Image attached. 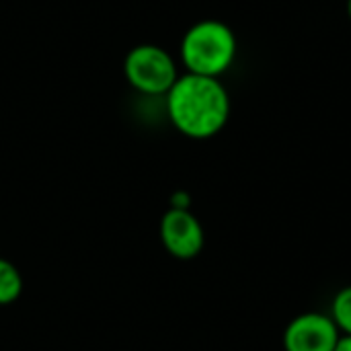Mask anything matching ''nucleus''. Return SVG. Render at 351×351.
I'll use <instances>...</instances> for the list:
<instances>
[{"label":"nucleus","mask_w":351,"mask_h":351,"mask_svg":"<svg viewBox=\"0 0 351 351\" xmlns=\"http://www.w3.org/2000/svg\"><path fill=\"white\" fill-rule=\"evenodd\" d=\"M160 239L177 259H193L204 249V228L187 208H173L162 216Z\"/></svg>","instance_id":"5"},{"label":"nucleus","mask_w":351,"mask_h":351,"mask_svg":"<svg viewBox=\"0 0 351 351\" xmlns=\"http://www.w3.org/2000/svg\"><path fill=\"white\" fill-rule=\"evenodd\" d=\"M346 10H348V16H350V21H351V0H348V4H346Z\"/></svg>","instance_id":"9"},{"label":"nucleus","mask_w":351,"mask_h":351,"mask_svg":"<svg viewBox=\"0 0 351 351\" xmlns=\"http://www.w3.org/2000/svg\"><path fill=\"white\" fill-rule=\"evenodd\" d=\"M341 333L331 317L304 313L290 321L284 331L286 351H335Z\"/></svg>","instance_id":"4"},{"label":"nucleus","mask_w":351,"mask_h":351,"mask_svg":"<svg viewBox=\"0 0 351 351\" xmlns=\"http://www.w3.org/2000/svg\"><path fill=\"white\" fill-rule=\"evenodd\" d=\"M239 53L237 33L218 19L193 23L181 37L179 58L189 74L220 78L226 74Z\"/></svg>","instance_id":"2"},{"label":"nucleus","mask_w":351,"mask_h":351,"mask_svg":"<svg viewBox=\"0 0 351 351\" xmlns=\"http://www.w3.org/2000/svg\"><path fill=\"white\" fill-rule=\"evenodd\" d=\"M165 105L175 130L193 140L214 138L230 119V95L220 78L185 72L165 95Z\"/></svg>","instance_id":"1"},{"label":"nucleus","mask_w":351,"mask_h":351,"mask_svg":"<svg viewBox=\"0 0 351 351\" xmlns=\"http://www.w3.org/2000/svg\"><path fill=\"white\" fill-rule=\"evenodd\" d=\"M335 351H351V335H341Z\"/></svg>","instance_id":"8"},{"label":"nucleus","mask_w":351,"mask_h":351,"mask_svg":"<svg viewBox=\"0 0 351 351\" xmlns=\"http://www.w3.org/2000/svg\"><path fill=\"white\" fill-rule=\"evenodd\" d=\"M331 319L337 325L339 333L351 335V286H346L337 292L331 308Z\"/></svg>","instance_id":"7"},{"label":"nucleus","mask_w":351,"mask_h":351,"mask_svg":"<svg viewBox=\"0 0 351 351\" xmlns=\"http://www.w3.org/2000/svg\"><path fill=\"white\" fill-rule=\"evenodd\" d=\"M123 76L140 95L165 97L181 74L175 58L165 47L156 43H140L128 51L123 60Z\"/></svg>","instance_id":"3"},{"label":"nucleus","mask_w":351,"mask_h":351,"mask_svg":"<svg viewBox=\"0 0 351 351\" xmlns=\"http://www.w3.org/2000/svg\"><path fill=\"white\" fill-rule=\"evenodd\" d=\"M23 290V278L19 269L6 261L0 259V304H10L21 296Z\"/></svg>","instance_id":"6"}]
</instances>
